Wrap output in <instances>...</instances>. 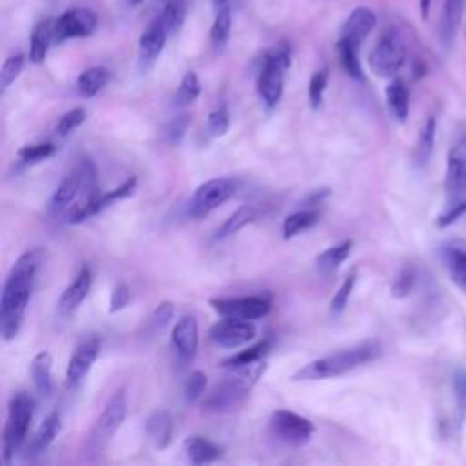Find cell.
I'll return each mask as SVG.
<instances>
[{"label": "cell", "instance_id": "17", "mask_svg": "<svg viewBox=\"0 0 466 466\" xmlns=\"http://www.w3.org/2000/svg\"><path fill=\"white\" fill-rule=\"evenodd\" d=\"M442 266L450 280L466 293V242L462 240H450L441 248Z\"/></svg>", "mask_w": 466, "mask_h": 466}, {"label": "cell", "instance_id": "34", "mask_svg": "<svg viewBox=\"0 0 466 466\" xmlns=\"http://www.w3.org/2000/svg\"><path fill=\"white\" fill-rule=\"evenodd\" d=\"M229 35H231V11H229V7H224V9L217 11L211 31H209L211 47L215 53L224 51V47L229 42Z\"/></svg>", "mask_w": 466, "mask_h": 466}, {"label": "cell", "instance_id": "29", "mask_svg": "<svg viewBox=\"0 0 466 466\" xmlns=\"http://www.w3.org/2000/svg\"><path fill=\"white\" fill-rule=\"evenodd\" d=\"M351 248H353V240H342V242L324 249L320 255H317L315 266H317L319 273H322V275L335 273L342 266V262L350 257Z\"/></svg>", "mask_w": 466, "mask_h": 466}, {"label": "cell", "instance_id": "44", "mask_svg": "<svg viewBox=\"0 0 466 466\" xmlns=\"http://www.w3.org/2000/svg\"><path fill=\"white\" fill-rule=\"evenodd\" d=\"M326 86H328V69H320V71L313 73V76L309 78V87H308V98H309V104L313 109H319L322 106Z\"/></svg>", "mask_w": 466, "mask_h": 466}, {"label": "cell", "instance_id": "37", "mask_svg": "<svg viewBox=\"0 0 466 466\" xmlns=\"http://www.w3.org/2000/svg\"><path fill=\"white\" fill-rule=\"evenodd\" d=\"M166 27V31L177 33L184 22V2L182 0H167L164 2V11L158 16Z\"/></svg>", "mask_w": 466, "mask_h": 466}, {"label": "cell", "instance_id": "32", "mask_svg": "<svg viewBox=\"0 0 466 466\" xmlns=\"http://www.w3.org/2000/svg\"><path fill=\"white\" fill-rule=\"evenodd\" d=\"M320 220V213L317 209L306 208V209H299L295 213H289L284 222H282V235L284 238H293L297 235H300L302 231L309 229L311 226H315Z\"/></svg>", "mask_w": 466, "mask_h": 466}, {"label": "cell", "instance_id": "6", "mask_svg": "<svg viewBox=\"0 0 466 466\" xmlns=\"http://www.w3.org/2000/svg\"><path fill=\"white\" fill-rule=\"evenodd\" d=\"M127 413V402H126V393L124 390H118L111 395L107 404L104 406L102 413L95 420L87 441H86V453L87 455H98L106 450L113 435L118 431L122 426L124 419Z\"/></svg>", "mask_w": 466, "mask_h": 466}, {"label": "cell", "instance_id": "47", "mask_svg": "<svg viewBox=\"0 0 466 466\" xmlns=\"http://www.w3.org/2000/svg\"><path fill=\"white\" fill-rule=\"evenodd\" d=\"M187 127H189V116H187L186 113L175 116V118L169 120V122L166 124V127H164V140H166L167 144H171V146H177V144L184 138Z\"/></svg>", "mask_w": 466, "mask_h": 466}, {"label": "cell", "instance_id": "36", "mask_svg": "<svg viewBox=\"0 0 466 466\" xmlns=\"http://www.w3.org/2000/svg\"><path fill=\"white\" fill-rule=\"evenodd\" d=\"M359 47L350 44L348 40L339 38L337 42V53H339V60L342 69L353 78V80H364V71L359 60Z\"/></svg>", "mask_w": 466, "mask_h": 466}, {"label": "cell", "instance_id": "21", "mask_svg": "<svg viewBox=\"0 0 466 466\" xmlns=\"http://www.w3.org/2000/svg\"><path fill=\"white\" fill-rule=\"evenodd\" d=\"M62 430V419L60 415L55 411V413H49L44 422L38 426V430L35 431V435L29 439L27 444H24V455L25 457H36L40 453H44L49 444L55 441V437L60 433Z\"/></svg>", "mask_w": 466, "mask_h": 466}, {"label": "cell", "instance_id": "15", "mask_svg": "<svg viewBox=\"0 0 466 466\" xmlns=\"http://www.w3.org/2000/svg\"><path fill=\"white\" fill-rule=\"evenodd\" d=\"M98 351H100V340L96 337H91L76 346V350L69 357L67 370H66V380L69 386H76L82 382V379L89 373L93 362L96 360Z\"/></svg>", "mask_w": 466, "mask_h": 466}, {"label": "cell", "instance_id": "48", "mask_svg": "<svg viewBox=\"0 0 466 466\" xmlns=\"http://www.w3.org/2000/svg\"><path fill=\"white\" fill-rule=\"evenodd\" d=\"M86 120V111L82 107H75V109H69L66 111L58 124H56V135L60 137H66L69 133H73L78 126H82V122Z\"/></svg>", "mask_w": 466, "mask_h": 466}, {"label": "cell", "instance_id": "13", "mask_svg": "<svg viewBox=\"0 0 466 466\" xmlns=\"http://www.w3.org/2000/svg\"><path fill=\"white\" fill-rule=\"evenodd\" d=\"M257 328L251 320L242 319H226L215 322L209 329V339L220 348H238L253 340Z\"/></svg>", "mask_w": 466, "mask_h": 466}, {"label": "cell", "instance_id": "11", "mask_svg": "<svg viewBox=\"0 0 466 466\" xmlns=\"http://www.w3.org/2000/svg\"><path fill=\"white\" fill-rule=\"evenodd\" d=\"M444 191L448 202L462 200L466 195V135L455 140L448 151Z\"/></svg>", "mask_w": 466, "mask_h": 466}, {"label": "cell", "instance_id": "43", "mask_svg": "<svg viewBox=\"0 0 466 466\" xmlns=\"http://www.w3.org/2000/svg\"><path fill=\"white\" fill-rule=\"evenodd\" d=\"M22 67H24V55L16 53L5 58L0 69V91H5L18 78V75L22 73Z\"/></svg>", "mask_w": 466, "mask_h": 466}, {"label": "cell", "instance_id": "31", "mask_svg": "<svg viewBox=\"0 0 466 466\" xmlns=\"http://www.w3.org/2000/svg\"><path fill=\"white\" fill-rule=\"evenodd\" d=\"M435 135H437V120L435 116H428L424 126L419 131L415 149H413V160L419 167H422L430 160L435 146Z\"/></svg>", "mask_w": 466, "mask_h": 466}, {"label": "cell", "instance_id": "55", "mask_svg": "<svg viewBox=\"0 0 466 466\" xmlns=\"http://www.w3.org/2000/svg\"><path fill=\"white\" fill-rule=\"evenodd\" d=\"M164 2H167V0H164Z\"/></svg>", "mask_w": 466, "mask_h": 466}, {"label": "cell", "instance_id": "52", "mask_svg": "<svg viewBox=\"0 0 466 466\" xmlns=\"http://www.w3.org/2000/svg\"><path fill=\"white\" fill-rule=\"evenodd\" d=\"M430 5H431V0H419V7H420V16H422V20L428 18V15H430Z\"/></svg>", "mask_w": 466, "mask_h": 466}, {"label": "cell", "instance_id": "2", "mask_svg": "<svg viewBox=\"0 0 466 466\" xmlns=\"http://www.w3.org/2000/svg\"><path fill=\"white\" fill-rule=\"evenodd\" d=\"M382 353V346L379 340L370 339L364 342H359L351 348L324 355L320 359H315L308 364H304L300 370H297L291 379L293 380H319V379H331L346 375L368 362H373Z\"/></svg>", "mask_w": 466, "mask_h": 466}, {"label": "cell", "instance_id": "50", "mask_svg": "<svg viewBox=\"0 0 466 466\" xmlns=\"http://www.w3.org/2000/svg\"><path fill=\"white\" fill-rule=\"evenodd\" d=\"M466 213V198L457 200V202H448V208L437 217V226L446 228L457 222L462 215Z\"/></svg>", "mask_w": 466, "mask_h": 466}, {"label": "cell", "instance_id": "27", "mask_svg": "<svg viewBox=\"0 0 466 466\" xmlns=\"http://www.w3.org/2000/svg\"><path fill=\"white\" fill-rule=\"evenodd\" d=\"M51 364L53 359L47 351H40L33 357L31 366H29V373L33 379V384L36 388V391L42 397H49L53 391V379H51Z\"/></svg>", "mask_w": 466, "mask_h": 466}, {"label": "cell", "instance_id": "5", "mask_svg": "<svg viewBox=\"0 0 466 466\" xmlns=\"http://www.w3.org/2000/svg\"><path fill=\"white\" fill-rule=\"evenodd\" d=\"M289 66L288 46H277L275 49L264 53L258 73H257V91L260 100L273 107L279 104L284 91V71Z\"/></svg>", "mask_w": 466, "mask_h": 466}, {"label": "cell", "instance_id": "14", "mask_svg": "<svg viewBox=\"0 0 466 466\" xmlns=\"http://www.w3.org/2000/svg\"><path fill=\"white\" fill-rule=\"evenodd\" d=\"M80 187H82V173L78 169V166L58 184V187L55 189V193L51 195L49 200V215L55 217L56 220H64L67 211L71 209V206L76 202L78 195H80Z\"/></svg>", "mask_w": 466, "mask_h": 466}, {"label": "cell", "instance_id": "19", "mask_svg": "<svg viewBox=\"0 0 466 466\" xmlns=\"http://www.w3.org/2000/svg\"><path fill=\"white\" fill-rule=\"evenodd\" d=\"M377 24V18H375V13L368 7H355L350 16L346 18L344 25H342V31H340V38L342 40H348L350 44L353 46H360L362 40L373 31Z\"/></svg>", "mask_w": 466, "mask_h": 466}, {"label": "cell", "instance_id": "26", "mask_svg": "<svg viewBox=\"0 0 466 466\" xmlns=\"http://www.w3.org/2000/svg\"><path fill=\"white\" fill-rule=\"evenodd\" d=\"M258 217H260V209H258L257 206H253V204H244V206H240L238 209H235V211L220 224V228L215 231V237H213V238H215V240H222V238H226V237H231V235H235L237 231H240L244 226L255 222Z\"/></svg>", "mask_w": 466, "mask_h": 466}, {"label": "cell", "instance_id": "45", "mask_svg": "<svg viewBox=\"0 0 466 466\" xmlns=\"http://www.w3.org/2000/svg\"><path fill=\"white\" fill-rule=\"evenodd\" d=\"M355 280H357V273L353 271V273H350L344 279L340 288L335 291V295H333V299L329 302V309H331L333 315H339L340 311H344V308H346V304H348V300L351 297V291L355 288Z\"/></svg>", "mask_w": 466, "mask_h": 466}, {"label": "cell", "instance_id": "39", "mask_svg": "<svg viewBox=\"0 0 466 466\" xmlns=\"http://www.w3.org/2000/svg\"><path fill=\"white\" fill-rule=\"evenodd\" d=\"M173 313H175V308L171 302H160L149 315V319L146 320V331L149 335H157L158 331H162L169 320L173 319Z\"/></svg>", "mask_w": 466, "mask_h": 466}, {"label": "cell", "instance_id": "38", "mask_svg": "<svg viewBox=\"0 0 466 466\" xmlns=\"http://www.w3.org/2000/svg\"><path fill=\"white\" fill-rule=\"evenodd\" d=\"M55 153L53 142H38V144H27L18 149V158L22 164H38L46 158H49Z\"/></svg>", "mask_w": 466, "mask_h": 466}, {"label": "cell", "instance_id": "4", "mask_svg": "<svg viewBox=\"0 0 466 466\" xmlns=\"http://www.w3.org/2000/svg\"><path fill=\"white\" fill-rule=\"evenodd\" d=\"M35 402L27 393H16L9 400L7 419L2 435V459L7 464L25 444L33 419Z\"/></svg>", "mask_w": 466, "mask_h": 466}, {"label": "cell", "instance_id": "23", "mask_svg": "<svg viewBox=\"0 0 466 466\" xmlns=\"http://www.w3.org/2000/svg\"><path fill=\"white\" fill-rule=\"evenodd\" d=\"M51 42H55V20L46 18V20L38 22L31 31L29 60L33 64H40L46 58Z\"/></svg>", "mask_w": 466, "mask_h": 466}, {"label": "cell", "instance_id": "20", "mask_svg": "<svg viewBox=\"0 0 466 466\" xmlns=\"http://www.w3.org/2000/svg\"><path fill=\"white\" fill-rule=\"evenodd\" d=\"M167 31L162 24L160 18H155L140 35L138 40V53H140V62L142 64H151L155 62V58L162 53L166 40H167Z\"/></svg>", "mask_w": 466, "mask_h": 466}, {"label": "cell", "instance_id": "12", "mask_svg": "<svg viewBox=\"0 0 466 466\" xmlns=\"http://www.w3.org/2000/svg\"><path fill=\"white\" fill-rule=\"evenodd\" d=\"M96 24L98 18L91 9H67L55 20V42L89 36L96 29Z\"/></svg>", "mask_w": 466, "mask_h": 466}, {"label": "cell", "instance_id": "25", "mask_svg": "<svg viewBox=\"0 0 466 466\" xmlns=\"http://www.w3.org/2000/svg\"><path fill=\"white\" fill-rule=\"evenodd\" d=\"M182 450H184L186 457L189 459V462H193V464L213 462L222 455V448L218 444H215L209 439L200 437V435L187 437L182 442Z\"/></svg>", "mask_w": 466, "mask_h": 466}, {"label": "cell", "instance_id": "33", "mask_svg": "<svg viewBox=\"0 0 466 466\" xmlns=\"http://www.w3.org/2000/svg\"><path fill=\"white\" fill-rule=\"evenodd\" d=\"M109 80V71L106 67L95 66L80 73L76 78V89L84 98H93Z\"/></svg>", "mask_w": 466, "mask_h": 466}, {"label": "cell", "instance_id": "7", "mask_svg": "<svg viewBox=\"0 0 466 466\" xmlns=\"http://www.w3.org/2000/svg\"><path fill=\"white\" fill-rule=\"evenodd\" d=\"M406 60V46L400 33L393 27L386 29L370 53V67L377 76L393 78Z\"/></svg>", "mask_w": 466, "mask_h": 466}, {"label": "cell", "instance_id": "22", "mask_svg": "<svg viewBox=\"0 0 466 466\" xmlns=\"http://www.w3.org/2000/svg\"><path fill=\"white\" fill-rule=\"evenodd\" d=\"M464 11V0H444L441 20H439V36L444 47H450L455 40L461 18Z\"/></svg>", "mask_w": 466, "mask_h": 466}, {"label": "cell", "instance_id": "28", "mask_svg": "<svg viewBox=\"0 0 466 466\" xmlns=\"http://www.w3.org/2000/svg\"><path fill=\"white\" fill-rule=\"evenodd\" d=\"M146 431L157 448H166L171 442V435H173L171 415L166 410H158L151 413L146 420Z\"/></svg>", "mask_w": 466, "mask_h": 466}, {"label": "cell", "instance_id": "24", "mask_svg": "<svg viewBox=\"0 0 466 466\" xmlns=\"http://www.w3.org/2000/svg\"><path fill=\"white\" fill-rule=\"evenodd\" d=\"M386 104L397 122H406L410 113V89L402 78H391L386 86Z\"/></svg>", "mask_w": 466, "mask_h": 466}, {"label": "cell", "instance_id": "30", "mask_svg": "<svg viewBox=\"0 0 466 466\" xmlns=\"http://www.w3.org/2000/svg\"><path fill=\"white\" fill-rule=\"evenodd\" d=\"M450 386H451V395L455 402V411H453V428L461 430L464 419H466V368L464 366H455L450 377Z\"/></svg>", "mask_w": 466, "mask_h": 466}, {"label": "cell", "instance_id": "16", "mask_svg": "<svg viewBox=\"0 0 466 466\" xmlns=\"http://www.w3.org/2000/svg\"><path fill=\"white\" fill-rule=\"evenodd\" d=\"M171 346L182 360L193 359L198 348V326L193 315H182L171 329Z\"/></svg>", "mask_w": 466, "mask_h": 466}, {"label": "cell", "instance_id": "35", "mask_svg": "<svg viewBox=\"0 0 466 466\" xmlns=\"http://www.w3.org/2000/svg\"><path fill=\"white\" fill-rule=\"evenodd\" d=\"M271 350V340L264 339V340H258L257 344L224 359L220 362L222 368H237V366H246V364H251V362H257V360H264V357L269 353Z\"/></svg>", "mask_w": 466, "mask_h": 466}, {"label": "cell", "instance_id": "49", "mask_svg": "<svg viewBox=\"0 0 466 466\" xmlns=\"http://www.w3.org/2000/svg\"><path fill=\"white\" fill-rule=\"evenodd\" d=\"M415 280H417V275H415L413 268H410V266L402 268L400 273L395 277V280L391 284L393 297H406L413 289Z\"/></svg>", "mask_w": 466, "mask_h": 466}, {"label": "cell", "instance_id": "51", "mask_svg": "<svg viewBox=\"0 0 466 466\" xmlns=\"http://www.w3.org/2000/svg\"><path fill=\"white\" fill-rule=\"evenodd\" d=\"M131 299V291L127 288V284L118 282L113 291H111V299H109V313H116L120 309H124L127 306Z\"/></svg>", "mask_w": 466, "mask_h": 466}, {"label": "cell", "instance_id": "9", "mask_svg": "<svg viewBox=\"0 0 466 466\" xmlns=\"http://www.w3.org/2000/svg\"><path fill=\"white\" fill-rule=\"evenodd\" d=\"M211 308L226 319L257 320L271 311V299L268 295H249L235 299H211Z\"/></svg>", "mask_w": 466, "mask_h": 466}, {"label": "cell", "instance_id": "46", "mask_svg": "<svg viewBox=\"0 0 466 466\" xmlns=\"http://www.w3.org/2000/svg\"><path fill=\"white\" fill-rule=\"evenodd\" d=\"M135 186H137V178L131 177V178L124 180L118 187H113V189L102 193V195H100V202H98V209L102 211V209H106L107 206H111V204L118 202V200L129 197V195L135 191Z\"/></svg>", "mask_w": 466, "mask_h": 466}, {"label": "cell", "instance_id": "3", "mask_svg": "<svg viewBox=\"0 0 466 466\" xmlns=\"http://www.w3.org/2000/svg\"><path fill=\"white\" fill-rule=\"evenodd\" d=\"M268 364L264 360H257L246 366L228 368L229 371L224 379L211 390V393L204 399L202 408L211 413H224L237 406H240L258 379L264 375Z\"/></svg>", "mask_w": 466, "mask_h": 466}, {"label": "cell", "instance_id": "54", "mask_svg": "<svg viewBox=\"0 0 466 466\" xmlns=\"http://www.w3.org/2000/svg\"><path fill=\"white\" fill-rule=\"evenodd\" d=\"M129 5H138L142 0H126Z\"/></svg>", "mask_w": 466, "mask_h": 466}, {"label": "cell", "instance_id": "40", "mask_svg": "<svg viewBox=\"0 0 466 466\" xmlns=\"http://www.w3.org/2000/svg\"><path fill=\"white\" fill-rule=\"evenodd\" d=\"M200 95V82H198V76L193 73V71H187L182 80H180V86L177 89V95H175V102L178 106H186V104H191L197 100V96Z\"/></svg>", "mask_w": 466, "mask_h": 466}, {"label": "cell", "instance_id": "1", "mask_svg": "<svg viewBox=\"0 0 466 466\" xmlns=\"http://www.w3.org/2000/svg\"><path fill=\"white\" fill-rule=\"evenodd\" d=\"M40 264V251L22 253L9 269L0 297V331L4 340L16 337Z\"/></svg>", "mask_w": 466, "mask_h": 466}, {"label": "cell", "instance_id": "42", "mask_svg": "<svg viewBox=\"0 0 466 466\" xmlns=\"http://www.w3.org/2000/svg\"><path fill=\"white\" fill-rule=\"evenodd\" d=\"M206 386H208V379L202 371H191L189 377L186 379V384H184V399L187 404H195L202 399L204 391H206Z\"/></svg>", "mask_w": 466, "mask_h": 466}, {"label": "cell", "instance_id": "41", "mask_svg": "<svg viewBox=\"0 0 466 466\" xmlns=\"http://www.w3.org/2000/svg\"><path fill=\"white\" fill-rule=\"evenodd\" d=\"M206 129L208 135L211 137H222L228 133L229 129V111L228 107L222 104L218 107H215L209 115H208V122H206Z\"/></svg>", "mask_w": 466, "mask_h": 466}, {"label": "cell", "instance_id": "10", "mask_svg": "<svg viewBox=\"0 0 466 466\" xmlns=\"http://www.w3.org/2000/svg\"><path fill=\"white\" fill-rule=\"evenodd\" d=\"M269 428L277 439L293 446L306 444L315 431V426L309 419L289 410L273 411L269 419Z\"/></svg>", "mask_w": 466, "mask_h": 466}, {"label": "cell", "instance_id": "53", "mask_svg": "<svg viewBox=\"0 0 466 466\" xmlns=\"http://www.w3.org/2000/svg\"><path fill=\"white\" fill-rule=\"evenodd\" d=\"M211 4L215 7V11H220V9L228 7V0H211Z\"/></svg>", "mask_w": 466, "mask_h": 466}, {"label": "cell", "instance_id": "18", "mask_svg": "<svg viewBox=\"0 0 466 466\" xmlns=\"http://www.w3.org/2000/svg\"><path fill=\"white\" fill-rule=\"evenodd\" d=\"M91 269L89 266H82L80 271L75 275V279L66 286V289L62 291L60 299H58V311L60 315H69L73 313L87 297L89 289H91Z\"/></svg>", "mask_w": 466, "mask_h": 466}, {"label": "cell", "instance_id": "8", "mask_svg": "<svg viewBox=\"0 0 466 466\" xmlns=\"http://www.w3.org/2000/svg\"><path fill=\"white\" fill-rule=\"evenodd\" d=\"M237 191V184L231 178L220 177V178H211L200 184L191 200H189V215L195 218H202L209 215L213 209H217L220 204L229 200Z\"/></svg>", "mask_w": 466, "mask_h": 466}]
</instances>
